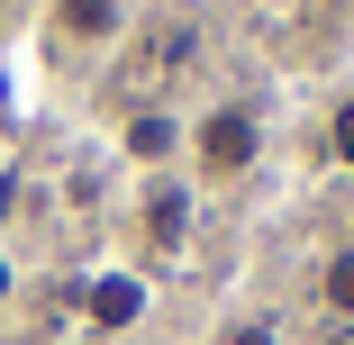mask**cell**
I'll list each match as a JSON object with an SVG mask.
<instances>
[{
    "label": "cell",
    "mask_w": 354,
    "mask_h": 345,
    "mask_svg": "<svg viewBox=\"0 0 354 345\" xmlns=\"http://www.w3.org/2000/svg\"><path fill=\"white\" fill-rule=\"evenodd\" d=\"M263 164V118H254V100H200L191 118H182V173H191V191L200 182H245Z\"/></svg>",
    "instance_id": "obj_1"
},
{
    "label": "cell",
    "mask_w": 354,
    "mask_h": 345,
    "mask_svg": "<svg viewBox=\"0 0 354 345\" xmlns=\"http://www.w3.org/2000/svg\"><path fill=\"white\" fill-rule=\"evenodd\" d=\"M136 19V0H46V46L64 55H109Z\"/></svg>",
    "instance_id": "obj_2"
},
{
    "label": "cell",
    "mask_w": 354,
    "mask_h": 345,
    "mask_svg": "<svg viewBox=\"0 0 354 345\" xmlns=\"http://www.w3.org/2000/svg\"><path fill=\"white\" fill-rule=\"evenodd\" d=\"M118 155L146 173V182H155V173H182V118H173V109H136V118L118 127Z\"/></svg>",
    "instance_id": "obj_3"
},
{
    "label": "cell",
    "mask_w": 354,
    "mask_h": 345,
    "mask_svg": "<svg viewBox=\"0 0 354 345\" xmlns=\"http://www.w3.org/2000/svg\"><path fill=\"white\" fill-rule=\"evenodd\" d=\"M227 345H272V327H236V336H227Z\"/></svg>",
    "instance_id": "obj_9"
},
{
    "label": "cell",
    "mask_w": 354,
    "mask_h": 345,
    "mask_svg": "<svg viewBox=\"0 0 354 345\" xmlns=\"http://www.w3.org/2000/svg\"><path fill=\"white\" fill-rule=\"evenodd\" d=\"M136 309H146V282H118V272H109V282L91 291V318L100 327H136Z\"/></svg>",
    "instance_id": "obj_4"
},
{
    "label": "cell",
    "mask_w": 354,
    "mask_h": 345,
    "mask_svg": "<svg viewBox=\"0 0 354 345\" xmlns=\"http://www.w3.org/2000/svg\"><path fill=\"white\" fill-rule=\"evenodd\" d=\"M327 155H336V164L354 173V91H345V100L327 109Z\"/></svg>",
    "instance_id": "obj_6"
},
{
    "label": "cell",
    "mask_w": 354,
    "mask_h": 345,
    "mask_svg": "<svg viewBox=\"0 0 354 345\" xmlns=\"http://www.w3.org/2000/svg\"><path fill=\"white\" fill-rule=\"evenodd\" d=\"M19 300V263H10V245H0V309Z\"/></svg>",
    "instance_id": "obj_8"
},
{
    "label": "cell",
    "mask_w": 354,
    "mask_h": 345,
    "mask_svg": "<svg viewBox=\"0 0 354 345\" xmlns=\"http://www.w3.org/2000/svg\"><path fill=\"white\" fill-rule=\"evenodd\" d=\"M318 300H327V318H354V245H336L318 263Z\"/></svg>",
    "instance_id": "obj_5"
},
{
    "label": "cell",
    "mask_w": 354,
    "mask_h": 345,
    "mask_svg": "<svg viewBox=\"0 0 354 345\" xmlns=\"http://www.w3.org/2000/svg\"><path fill=\"white\" fill-rule=\"evenodd\" d=\"M10 218H19V164L0 155V227H10Z\"/></svg>",
    "instance_id": "obj_7"
}]
</instances>
